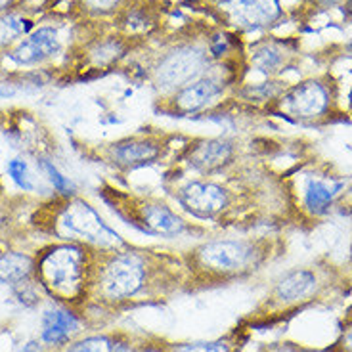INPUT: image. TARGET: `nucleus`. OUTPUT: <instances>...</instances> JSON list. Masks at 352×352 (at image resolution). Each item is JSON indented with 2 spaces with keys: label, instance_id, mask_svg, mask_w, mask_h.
Instances as JSON below:
<instances>
[{
  "label": "nucleus",
  "instance_id": "473e14b6",
  "mask_svg": "<svg viewBox=\"0 0 352 352\" xmlns=\"http://www.w3.org/2000/svg\"><path fill=\"white\" fill-rule=\"evenodd\" d=\"M337 2H343V0H322V4H324V6H333V4H337Z\"/></svg>",
  "mask_w": 352,
  "mask_h": 352
},
{
  "label": "nucleus",
  "instance_id": "dca6fc26",
  "mask_svg": "<svg viewBox=\"0 0 352 352\" xmlns=\"http://www.w3.org/2000/svg\"><path fill=\"white\" fill-rule=\"evenodd\" d=\"M80 322L69 310L52 308L43 314V333L41 339L46 344H63L75 333H79Z\"/></svg>",
  "mask_w": 352,
  "mask_h": 352
},
{
  "label": "nucleus",
  "instance_id": "7ed1b4c3",
  "mask_svg": "<svg viewBox=\"0 0 352 352\" xmlns=\"http://www.w3.org/2000/svg\"><path fill=\"white\" fill-rule=\"evenodd\" d=\"M98 192L119 219L151 238L201 236L207 232V228L199 226L197 222H190L157 195L136 194L132 190L119 188L113 182H104Z\"/></svg>",
  "mask_w": 352,
  "mask_h": 352
},
{
  "label": "nucleus",
  "instance_id": "c756f323",
  "mask_svg": "<svg viewBox=\"0 0 352 352\" xmlns=\"http://www.w3.org/2000/svg\"><path fill=\"white\" fill-rule=\"evenodd\" d=\"M16 4V0H0V14H4L6 10L12 8Z\"/></svg>",
  "mask_w": 352,
  "mask_h": 352
},
{
  "label": "nucleus",
  "instance_id": "4be33fe9",
  "mask_svg": "<svg viewBox=\"0 0 352 352\" xmlns=\"http://www.w3.org/2000/svg\"><path fill=\"white\" fill-rule=\"evenodd\" d=\"M38 165H41V168H43V173L46 176H48V180H50V184H52V188L58 192L60 195H63V197H67V195H75V184L71 182L67 176L63 175L60 168L54 165L52 161H48V159H41L38 161Z\"/></svg>",
  "mask_w": 352,
  "mask_h": 352
},
{
  "label": "nucleus",
  "instance_id": "423d86ee",
  "mask_svg": "<svg viewBox=\"0 0 352 352\" xmlns=\"http://www.w3.org/2000/svg\"><path fill=\"white\" fill-rule=\"evenodd\" d=\"M176 207L188 217L199 222L224 224L238 214V188H232L230 182H220L217 178H184L168 188Z\"/></svg>",
  "mask_w": 352,
  "mask_h": 352
},
{
  "label": "nucleus",
  "instance_id": "2f4dec72",
  "mask_svg": "<svg viewBox=\"0 0 352 352\" xmlns=\"http://www.w3.org/2000/svg\"><path fill=\"white\" fill-rule=\"evenodd\" d=\"M344 346H346V349H351V351H352V331H351V333H346V337H344Z\"/></svg>",
  "mask_w": 352,
  "mask_h": 352
},
{
  "label": "nucleus",
  "instance_id": "c85d7f7f",
  "mask_svg": "<svg viewBox=\"0 0 352 352\" xmlns=\"http://www.w3.org/2000/svg\"><path fill=\"white\" fill-rule=\"evenodd\" d=\"M21 352H41V343L31 341V343H27L25 346H23V351Z\"/></svg>",
  "mask_w": 352,
  "mask_h": 352
},
{
  "label": "nucleus",
  "instance_id": "2eb2a0df",
  "mask_svg": "<svg viewBox=\"0 0 352 352\" xmlns=\"http://www.w3.org/2000/svg\"><path fill=\"white\" fill-rule=\"evenodd\" d=\"M316 274L308 268H297L276 283L272 291V300L283 307H291V305H299L302 300L310 299L316 293Z\"/></svg>",
  "mask_w": 352,
  "mask_h": 352
},
{
  "label": "nucleus",
  "instance_id": "aec40b11",
  "mask_svg": "<svg viewBox=\"0 0 352 352\" xmlns=\"http://www.w3.org/2000/svg\"><path fill=\"white\" fill-rule=\"evenodd\" d=\"M33 29V21L19 14H2L0 16V48L14 44L19 36H27Z\"/></svg>",
  "mask_w": 352,
  "mask_h": 352
},
{
  "label": "nucleus",
  "instance_id": "ddd939ff",
  "mask_svg": "<svg viewBox=\"0 0 352 352\" xmlns=\"http://www.w3.org/2000/svg\"><path fill=\"white\" fill-rule=\"evenodd\" d=\"M343 190L344 180L341 176L327 170L307 173L300 178L299 184L300 211L307 212L312 219H322L331 212Z\"/></svg>",
  "mask_w": 352,
  "mask_h": 352
},
{
  "label": "nucleus",
  "instance_id": "f257e3e1",
  "mask_svg": "<svg viewBox=\"0 0 352 352\" xmlns=\"http://www.w3.org/2000/svg\"><path fill=\"white\" fill-rule=\"evenodd\" d=\"M272 255V243L264 238H214L199 241L182 255L195 282L220 283L241 280L261 270Z\"/></svg>",
  "mask_w": 352,
  "mask_h": 352
},
{
  "label": "nucleus",
  "instance_id": "f8f14e48",
  "mask_svg": "<svg viewBox=\"0 0 352 352\" xmlns=\"http://www.w3.org/2000/svg\"><path fill=\"white\" fill-rule=\"evenodd\" d=\"M212 12L236 31H261L282 18L280 0H214Z\"/></svg>",
  "mask_w": 352,
  "mask_h": 352
},
{
  "label": "nucleus",
  "instance_id": "9b49d317",
  "mask_svg": "<svg viewBox=\"0 0 352 352\" xmlns=\"http://www.w3.org/2000/svg\"><path fill=\"white\" fill-rule=\"evenodd\" d=\"M266 111L285 117L293 123H318L331 111V94L324 82L314 79L302 80L283 90Z\"/></svg>",
  "mask_w": 352,
  "mask_h": 352
},
{
  "label": "nucleus",
  "instance_id": "5701e85b",
  "mask_svg": "<svg viewBox=\"0 0 352 352\" xmlns=\"http://www.w3.org/2000/svg\"><path fill=\"white\" fill-rule=\"evenodd\" d=\"M117 341L107 335H90L80 341L71 343L65 352H113Z\"/></svg>",
  "mask_w": 352,
  "mask_h": 352
},
{
  "label": "nucleus",
  "instance_id": "6ab92c4d",
  "mask_svg": "<svg viewBox=\"0 0 352 352\" xmlns=\"http://www.w3.org/2000/svg\"><path fill=\"white\" fill-rule=\"evenodd\" d=\"M126 52V46L121 38L115 36H107L104 41H98L92 48H90V60L94 63L96 69H109L111 65L119 62Z\"/></svg>",
  "mask_w": 352,
  "mask_h": 352
},
{
  "label": "nucleus",
  "instance_id": "72a5a7b5",
  "mask_svg": "<svg viewBox=\"0 0 352 352\" xmlns=\"http://www.w3.org/2000/svg\"><path fill=\"white\" fill-rule=\"evenodd\" d=\"M295 352H310V351H295Z\"/></svg>",
  "mask_w": 352,
  "mask_h": 352
},
{
  "label": "nucleus",
  "instance_id": "9d476101",
  "mask_svg": "<svg viewBox=\"0 0 352 352\" xmlns=\"http://www.w3.org/2000/svg\"><path fill=\"white\" fill-rule=\"evenodd\" d=\"M211 67L207 46L180 44L170 48L157 60L151 69V87L159 98L170 96L173 92L194 82Z\"/></svg>",
  "mask_w": 352,
  "mask_h": 352
},
{
  "label": "nucleus",
  "instance_id": "4468645a",
  "mask_svg": "<svg viewBox=\"0 0 352 352\" xmlns=\"http://www.w3.org/2000/svg\"><path fill=\"white\" fill-rule=\"evenodd\" d=\"M60 48L62 43L58 31L54 27H38L36 31L29 33L27 38L18 43L14 50H10L8 58L18 65H36L54 58L60 52Z\"/></svg>",
  "mask_w": 352,
  "mask_h": 352
},
{
  "label": "nucleus",
  "instance_id": "f704fd0d",
  "mask_svg": "<svg viewBox=\"0 0 352 352\" xmlns=\"http://www.w3.org/2000/svg\"><path fill=\"white\" fill-rule=\"evenodd\" d=\"M349 6H351V10H352V0H351V4H349Z\"/></svg>",
  "mask_w": 352,
  "mask_h": 352
},
{
  "label": "nucleus",
  "instance_id": "393cba45",
  "mask_svg": "<svg viewBox=\"0 0 352 352\" xmlns=\"http://www.w3.org/2000/svg\"><path fill=\"white\" fill-rule=\"evenodd\" d=\"M234 36L224 33V31H217L212 33L209 38H207V50H209V56H212L214 60H222L226 62L228 56L234 50Z\"/></svg>",
  "mask_w": 352,
  "mask_h": 352
},
{
  "label": "nucleus",
  "instance_id": "6e6552de",
  "mask_svg": "<svg viewBox=\"0 0 352 352\" xmlns=\"http://www.w3.org/2000/svg\"><path fill=\"white\" fill-rule=\"evenodd\" d=\"M238 140L226 136H194L176 150L175 167L203 178H217L238 170Z\"/></svg>",
  "mask_w": 352,
  "mask_h": 352
},
{
  "label": "nucleus",
  "instance_id": "bb28decb",
  "mask_svg": "<svg viewBox=\"0 0 352 352\" xmlns=\"http://www.w3.org/2000/svg\"><path fill=\"white\" fill-rule=\"evenodd\" d=\"M123 0H82V6L92 14H111L121 6Z\"/></svg>",
  "mask_w": 352,
  "mask_h": 352
},
{
  "label": "nucleus",
  "instance_id": "39448f33",
  "mask_svg": "<svg viewBox=\"0 0 352 352\" xmlns=\"http://www.w3.org/2000/svg\"><path fill=\"white\" fill-rule=\"evenodd\" d=\"M41 214L44 222H38V226L62 241H75L94 249H113L126 243L102 214L77 194L60 195L52 201V207L43 209Z\"/></svg>",
  "mask_w": 352,
  "mask_h": 352
},
{
  "label": "nucleus",
  "instance_id": "20e7f679",
  "mask_svg": "<svg viewBox=\"0 0 352 352\" xmlns=\"http://www.w3.org/2000/svg\"><path fill=\"white\" fill-rule=\"evenodd\" d=\"M98 249L60 241L44 247L35 258V274L44 289L60 300H75L92 282Z\"/></svg>",
  "mask_w": 352,
  "mask_h": 352
},
{
  "label": "nucleus",
  "instance_id": "1a4fd4ad",
  "mask_svg": "<svg viewBox=\"0 0 352 352\" xmlns=\"http://www.w3.org/2000/svg\"><path fill=\"white\" fill-rule=\"evenodd\" d=\"M228 67L230 62L226 60L224 69H220L219 73L209 67L205 75L173 92L170 96L157 98L155 111L167 117L184 119V117L203 113L205 109H211L212 104H217L219 98H222L230 87L238 85V75H232Z\"/></svg>",
  "mask_w": 352,
  "mask_h": 352
},
{
  "label": "nucleus",
  "instance_id": "cd10ccee",
  "mask_svg": "<svg viewBox=\"0 0 352 352\" xmlns=\"http://www.w3.org/2000/svg\"><path fill=\"white\" fill-rule=\"evenodd\" d=\"M337 201H339V205H341L343 209L346 207V209H351L352 211V186L346 190V192H343V194L339 195V199H337Z\"/></svg>",
  "mask_w": 352,
  "mask_h": 352
},
{
  "label": "nucleus",
  "instance_id": "f3484780",
  "mask_svg": "<svg viewBox=\"0 0 352 352\" xmlns=\"http://www.w3.org/2000/svg\"><path fill=\"white\" fill-rule=\"evenodd\" d=\"M35 272V256L19 251H0V283L18 285Z\"/></svg>",
  "mask_w": 352,
  "mask_h": 352
},
{
  "label": "nucleus",
  "instance_id": "f03ea898",
  "mask_svg": "<svg viewBox=\"0 0 352 352\" xmlns=\"http://www.w3.org/2000/svg\"><path fill=\"white\" fill-rule=\"evenodd\" d=\"M175 258L163 251L124 243L113 249H98L92 282L106 302L119 305L134 299L151 278V274Z\"/></svg>",
  "mask_w": 352,
  "mask_h": 352
},
{
  "label": "nucleus",
  "instance_id": "0eeeda50",
  "mask_svg": "<svg viewBox=\"0 0 352 352\" xmlns=\"http://www.w3.org/2000/svg\"><path fill=\"white\" fill-rule=\"evenodd\" d=\"M178 134L163 129H140L129 136L102 144L96 148V159L119 175L157 165L175 148Z\"/></svg>",
  "mask_w": 352,
  "mask_h": 352
},
{
  "label": "nucleus",
  "instance_id": "a878e982",
  "mask_svg": "<svg viewBox=\"0 0 352 352\" xmlns=\"http://www.w3.org/2000/svg\"><path fill=\"white\" fill-rule=\"evenodd\" d=\"M8 176L12 178V182L18 186L19 190L23 192H33L35 184H33V178L29 173V167L23 159H12L8 163Z\"/></svg>",
  "mask_w": 352,
  "mask_h": 352
},
{
  "label": "nucleus",
  "instance_id": "b1692460",
  "mask_svg": "<svg viewBox=\"0 0 352 352\" xmlns=\"http://www.w3.org/2000/svg\"><path fill=\"white\" fill-rule=\"evenodd\" d=\"M165 352H230L226 341H194V343H173Z\"/></svg>",
  "mask_w": 352,
  "mask_h": 352
},
{
  "label": "nucleus",
  "instance_id": "a211bd4d",
  "mask_svg": "<svg viewBox=\"0 0 352 352\" xmlns=\"http://www.w3.org/2000/svg\"><path fill=\"white\" fill-rule=\"evenodd\" d=\"M285 63V52L278 44L258 43L251 46V65L264 75H276Z\"/></svg>",
  "mask_w": 352,
  "mask_h": 352
},
{
  "label": "nucleus",
  "instance_id": "7c9ffc66",
  "mask_svg": "<svg viewBox=\"0 0 352 352\" xmlns=\"http://www.w3.org/2000/svg\"><path fill=\"white\" fill-rule=\"evenodd\" d=\"M14 96V90H8V88H0V98H12Z\"/></svg>",
  "mask_w": 352,
  "mask_h": 352
},
{
  "label": "nucleus",
  "instance_id": "412c9836",
  "mask_svg": "<svg viewBox=\"0 0 352 352\" xmlns=\"http://www.w3.org/2000/svg\"><path fill=\"white\" fill-rule=\"evenodd\" d=\"M285 82H274V80H266V82H256V85H245L239 90H236L241 100L245 102H253V104H272L276 98L285 90Z\"/></svg>",
  "mask_w": 352,
  "mask_h": 352
}]
</instances>
